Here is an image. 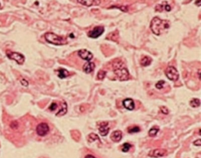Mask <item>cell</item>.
<instances>
[{
  "label": "cell",
  "instance_id": "d4e9b609",
  "mask_svg": "<svg viewBox=\"0 0 201 158\" xmlns=\"http://www.w3.org/2000/svg\"><path fill=\"white\" fill-rule=\"evenodd\" d=\"M57 107V104L56 103H53L49 107V109L51 111H54L55 110Z\"/></svg>",
  "mask_w": 201,
  "mask_h": 158
},
{
  "label": "cell",
  "instance_id": "f546056e",
  "mask_svg": "<svg viewBox=\"0 0 201 158\" xmlns=\"http://www.w3.org/2000/svg\"><path fill=\"white\" fill-rule=\"evenodd\" d=\"M165 10H166L167 11H170L171 10L170 7L168 4H166V5H165Z\"/></svg>",
  "mask_w": 201,
  "mask_h": 158
},
{
  "label": "cell",
  "instance_id": "83f0119b",
  "mask_svg": "<svg viewBox=\"0 0 201 158\" xmlns=\"http://www.w3.org/2000/svg\"><path fill=\"white\" fill-rule=\"evenodd\" d=\"M21 83L22 84V85H23V86H27L29 85L28 82L26 81L24 79H22V80H21Z\"/></svg>",
  "mask_w": 201,
  "mask_h": 158
},
{
  "label": "cell",
  "instance_id": "4fadbf2b",
  "mask_svg": "<svg viewBox=\"0 0 201 158\" xmlns=\"http://www.w3.org/2000/svg\"><path fill=\"white\" fill-rule=\"evenodd\" d=\"M83 68L86 73L89 74L94 70V69L95 68V64L94 63L88 62L84 64Z\"/></svg>",
  "mask_w": 201,
  "mask_h": 158
},
{
  "label": "cell",
  "instance_id": "9c48e42d",
  "mask_svg": "<svg viewBox=\"0 0 201 158\" xmlns=\"http://www.w3.org/2000/svg\"><path fill=\"white\" fill-rule=\"evenodd\" d=\"M78 55L83 60H84L88 62L90 61L93 57V54L86 49L79 50L78 52Z\"/></svg>",
  "mask_w": 201,
  "mask_h": 158
},
{
  "label": "cell",
  "instance_id": "9a60e30c",
  "mask_svg": "<svg viewBox=\"0 0 201 158\" xmlns=\"http://www.w3.org/2000/svg\"><path fill=\"white\" fill-rule=\"evenodd\" d=\"M152 62V60L150 57H147V56H145L143 57L141 60H140V64L142 65V66H144V67H146V66H148Z\"/></svg>",
  "mask_w": 201,
  "mask_h": 158
},
{
  "label": "cell",
  "instance_id": "277c9868",
  "mask_svg": "<svg viewBox=\"0 0 201 158\" xmlns=\"http://www.w3.org/2000/svg\"><path fill=\"white\" fill-rule=\"evenodd\" d=\"M6 53L10 59L15 60L18 64H23L24 63L25 57L23 54L17 52H11L9 50L7 51Z\"/></svg>",
  "mask_w": 201,
  "mask_h": 158
},
{
  "label": "cell",
  "instance_id": "836d02e7",
  "mask_svg": "<svg viewBox=\"0 0 201 158\" xmlns=\"http://www.w3.org/2000/svg\"><path fill=\"white\" fill-rule=\"evenodd\" d=\"M0 7H1V4H0Z\"/></svg>",
  "mask_w": 201,
  "mask_h": 158
},
{
  "label": "cell",
  "instance_id": "2e32d148",
  "mask_svg": "<svg viewBox=\"0 0 201 158\" xmlns=\"http://www.w3.org/2000/svg\"><path fill=\"white\" fill-rule=\"evenodd\" d=\"M58 77L60 79H65L69 76V72L67 70L64 68H60L58 70Z\"/></svg>",
  "mask_w": 201,
  "mask_h": 158
},
{
  "label": "cell",
  "instance_id": "d6986e66",
  "mask_svg": "<svg viewBox=\"0 0 201 158\" xmlns=\"http://www.w3.org/2000/svg\"><path fill=\"white\" fill-rule=\"evenodd\" d=\"M96 140H98L100 141V139L99 137V136L95 134V133H90L89 135V139H88V140L89 142H92Z\"/></svg>",
  "mask_w": 201,
  "mask_h": 158
},
{
  "label": "cell",
  "instance_id": "ffe728a7",
  "mask_svg": "<svg viewBox=\"0 0 201 158\" xmlns=\"http://www.w3.org/2000/svg\"><path fill=\"white\" fill-rule=\"evenodd\" d=\"M159 130V129H157L156 127H152L149 131V135L150 137H154L157 134Z\"/></svg>",
  "mask_w": 201,
  "mask_h": 158
},
{
  "label": "cell",
  "instance_id": "5b68a950",
  "mask_svg": "<svg viewBox=\"0 0 201 158\" xmlns=\"http://www.w3.org/2000/svg\"><path fill=\"white\" fill-rule=\"evenodd\" d=\"M165 74L168 79L173 82H175L178 80L179 74L178 70L173 66H169L166 69Z\"/></svg>",
  "mask_w": 201,
  "mask_h": 158
},
{
  "label": "cell",
  "instance_id": "1f68e13d",
  "mask_svg": "<svg viewBox=\"0 0 201 158\" xmlns=\"http://www.w3.org/2000/svg\"><path fill=\"white\" fill-rule=\"evenodd\" d=\"M85 158H96L95 157H94L92 155H86Z\"/></svg>",
  "mask_w": 201,
  "mask_h": 158
},
{
  "label": "cell",
  "instance_id": "f1b7e54d",
  "mask_svg": "<svg viewBox=\"0 0 201 158\" xmlns=\"http://www.w3.org/2000/svg\"><path fill=\"white\" fill-rule=\"evenodd\" d=\"M194 144L196 146H200L201 145V139H198L197 140H195L194 142Z\"/></svg>",
  "mask_w": 201,
  "mask_h": 158
},
{
  "label": "cell",
  "instance_id": "44dd1931",
  "mask_svg": "<svg viewBox=\"0 0 201 158\" xmlns=\"http://www.w3.org/2000/svg\"><path fill=\"white\" fill-rule=\"evenodd\" d=\"M131 148V145L128 143H125L123 144V146H122V151L123 152H128L130 149Z\"/></svg>",
  "mask_w": 201,
  "mask_h": 158
},
{
  "label": "cell",
  "instance_id": "30bf717a",
  "mask_svg": "<svg viewBox=\"0 0 201 158\" xmlns=\"http://www.w3.org/2000/svg\"><path fill=\"white\" fill-rule=\"evenodd\" d=\"M110 128L109 127V123L107 122H103L100 123L99 126V133L101 136H106L109 132Z\"/></svg>",
  "mask_w": 201,
  "mask_h": 158
},
{
  "label": "cell",
  "instance_id": "603a6c76",
  "mask_svg": "<svg viewBox=\"0 0 201 158\" xmlns=\"http://www.w3.org/2000/svg\"><path fill=\"white\" fill-rule=\"evenodd\" d=\"M140 130V128L138 126H134L130 127L128 129V132L129 133H137L139 132Z\"/></svg>",
  "mask_w": 201,
  "mask_h": 158
},
{
  "label": "cell",
  "instance_id": "8992f818",
  "mask_svg": "<svg viewBox=\"0 0 201 158\" xmlns=\"http://www.w3.org/2000/svg\"><path fill=\"white\" fill-rule=\"evenodd\" d=\"M50 128L48 125L45 123H40L36 128V132L38 135L40 136H44L49 132Z\"/></svg>",
  "mask_w": 201,
  "mask_h": 158
},
{
  "label": "cell",
  "instance_id": "cb8c5ba5",
  "mask_svg": "<svg viewBox=\"0 0 201 158\" xmlns=\"http://www.w3.org/2000/svg\"><path fill=\"white\" fill-rule=\"evenodd\" d=\"M165 84V82L164 80H161L159 82H158L156 84V87L158 89H162V88H164V85Z\"/></svg>",
  "mask_w": 201,
  "mask_h": 158
},
{
  "label": "cell",
  "instance_id": "3957f363",
  "mask_svg": "<svg viewBox=\"0 0 201 158\" xmlns=\"http://www.w3.org/2000/svg\"><path fill=\"white\" fill-rule=\"evenodd\" d=\"M44 38L48 43L56 46L65 45L67 44L66 40L53 32L46 33L44 35Z\"/></svg>",
  "mask_w": 201,
  "mask_h": 158
},
{
  "label": "cell",
  "instance_id": "5bb4252c",
  "mask_svg": "<svg viewBox=\"0 0 201 158\" xmlns=\"http://www.w3.org/2000/svg\"><path fill=\"white\" fill-rule=\"evenodd\" d=\"M67 103L64 101L63 102L62 104V107H61V109L58 112V113H56V116H63L65 115L66 113H67Z\"/></svg>",
  "mask_w": 201,
  "mask_h": 158
},
{
  "label": "cell",
  "instance_id": "ac0fdd59",
  "mask_svg": "<svg viewBox=\"0 0 201 158\" xmlns=\"http://www.w3.org/2000/svg\"><path fill=\"white\" fill-rule=\"evenodd\" d=\"M78 2L83 4V5H84L86 6H87V7H90L92 6V5H93V2H95V1H92V0H83V1H80V0H78L77 1Z\"/></svg>",
  "mask_w": 201,
  "mask_h": 158
},
{
  "label": "cell",
  "instance_id": "d6a6232c",
  "mask_svg": "<svg viewBox=\"0 0 201 158\" xmlns=\"http://www.w3.org/2000/svg\"><path fill=\"white\" fill-rule=\"evenodd\" d=\"M200 74H201V71H200V70H199V71H198V75H199V79H200V80H201Z\"/></svg>",
  "mask_w": 201,
  "mask_h": 158
},
{
  "label": "cell",
  "instance_id": "e0dca14e",
  "mask_svg": "<svg viewBox=\"0 0 201 158\" xmlns=\"http://www.w3.org/2000/svg\"><path fill=\"white\" fill-rule=\"evenodd\" d=\"M190 105L193 107H197L200 106V100L198 98H193L190 101Z\"/></svg>",
  "mask_w": 201,
  "mask_h": 158
},
{
  "label": "cell",
  "instance_id": "52a82bcc",
  "mask_svg": "<svg viewBox=\"0 0 201 158\" xmlns=\"http://www.w3.org/2000/svg\"><path fill=\"white\" fill-rule=\"evenodd\" d=\"M168 152L166 149H156L151 151L149 153V156L151 158H161L167 156Z\"/></svg>",
  "mask_w": 201,
  "mask_h": 158
},
{
  "label": "cell",
  "instance_id": "4316f807",
  "mask_svg": "<svg viewBox=\"0 0 201 158\" xmlns=\"http://www.w3.org/2000/svg\"><path fill=\"white\" fill-rule=\"evenodd\" d=\"M161 110L164 114H165V115H168V113H169L168 109L165 106L161 107Z\"/></svg>",
  "mask_w": 201,
  "mask_h": 158
},
{
  "label": "cell",
  "instance_id": "6da1fadb",
  "mask_svg": "<svg viewBox=\"0 0 201 158\" xmlns=\"http://www.w3.org/2000/svg\"><path fill=\"white\" fill-rule=\"evenodd\" d=\"M150 29L153 34L160 35L170 27V22L166 20H161L158 17H154L150 23Z\"/></svg>",
  "mask_w": 201,
  "mask_h": 158
},
{
  "label": "cell",
  "instance_id": "ba28073f",
  "mask_svg": "<svg viewBox=\"0 0 201 158\" xmlns=\"http://www.w3.org/2000/svg\"><path fill=\"white\" fill-rule=\"evenodd\" d=\"M104 29L102 26L95 27L92 30L88 32V36L92 38H97L104 32Z\"/></svg>",
  "mask_w": 201,
  "mask_h": 158
},
{
  "label": "cell",
  "instance_id": "7a4b0ae2",
  "mask_svg": "<svg viewBox=\"0 0 201 158\" xmlns=\"http://www.w3.org/2000/svg\"><path fill=\"white\" fill-rule=\"evenodd\" d=\"M113 71L114 74L121 81L127 80L129 78V73L125 64L122 61H117L113 64Z\"/></svg>",
  "mask_w": 201,
  "mask_h": 158
},
{
  "label": "cell",
  "instance_id": "7402d4cb",
  "mask_svg": "<svg viewBox=\"0 0 201 158\" xmlns=\"http://www.w3.org/2000/svg\"><path fill=\"white\" fill-rule=\"evenodd\" d=\"M106 75V71H104V70H100L99 72H98V78L99 79V80H103L105 76Z\"/></svg>",
  "mask_w": 201,
  "mask_h": 158
},
{
  "label": "cell",
  "instance_id": "7c38bea8",
  "mask_svg": "<svg viewBox=\"0 0 201 158\" xmlns=\"http://www.w3.org/2000/svg\"><path fill=\"white\" fill-rule=\"evenodd\" d=\"M110 138L114 142H119L122 138V132L120 130L114 131L112 133Z\"/></svg>",
  "mask_w": 201,
  "mask_h": 158
},
{
  "label": "cell",
  "instance_id": "484cf974",
  "mask_svg": "<svg viewBox=\"0 0 201 158\" xmlns=\"http://www.w3.org/2000/svg\"><path fill=\"white\" fill-rule=\"evenodd\" d=\"M155 10L156 11H159V12H162L164 10V5H160V4H158L156 5V8H155Z\"/></svg>",
  "mask_w": 201,
  "mask_h": 158
},
{
  "label": "cell",
  "instance_id": "8fae6325",
  "mask_svg": "<svg viewBox=\"0 0 201 158\" xmlns=\"http://www.w3.org/2000/svg\"><path fill=\"white\" fill-rule=\"evenodd\" d=\"M123 106L129 110H133L134 109V101L132 98H126L123 101Z\"/></svg>",
  "mask_w": 201,
  "mask_h": 158
},
{
  "label": "cell",
  "instance_id": "4dcf8cb0",
  "mask_svg": "<svg viewBox=\"0 0 201 158\" xmlns=\"http://www.w3.org/2000/svg\"><path fill=\"white\" fill-rule=\"evenodd\" d=\"M195 4L197 5L198 7H200L201 5V2L200 1H196L195 2Z\"/></svg>",
  "mask_w": 201,
  "mask_h": 158
}]
</instances>
